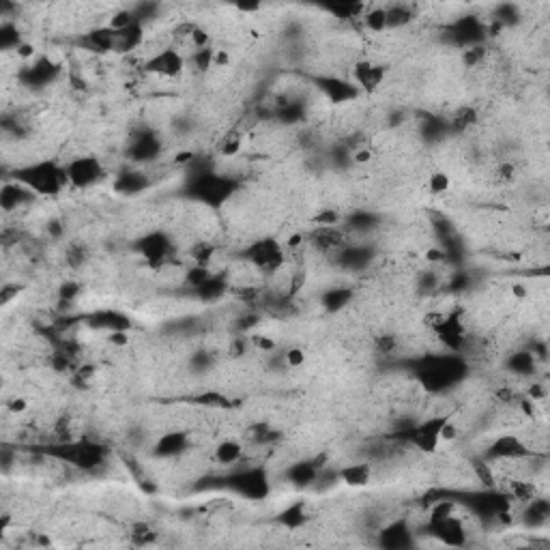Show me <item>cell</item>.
<instances>
[{"label": "cell", "mask_w": 550, "mask_h": 550, "mask_svg": "<svg viewBox=\"0 0 550 550\" xmlns=\"http://www.w3.org/2000/svg\"><path fill=\"white\" fill-rule=\"evenodd\" d=\"M486 456L492 462H516V460H525V458L533 456V450L521 436L501 434L499 438H495L490 443Z\"/></svg>", "instance_id": "cell-10"}, {"label": "cell", "mask_w": 550, "mask_h": 550, "mask_svg": "<svg viewBox=\"0 0 550 550\" xmlns=\"http://www.w3.org/2000/svg\"><path fill=\"white\" fill-rule=\"evenodd\" d=\"M131 539L138 544V546H142V544H149L155 539V531L147 525V523H133L131 527Z\"/></svg>", "instance_id": "cell-34"}, {"label": "cell", "mask_w": 550, "mask_h": 550, "mask_svg": "<svg viewBox=\"0 0 550 550\" xmlns=\"http://www.w3.org/2000/svg\"><path fill=\"white\" fill-rule=\"evenodd\" d=\"M69 187L88 189L106 177V166L97 155H78L65 163Z\"/></svg>", "instance_id": "cell-5"}, {"label": "cell", "mask_w": 550, "mask_h": 550, "mask_svg": "<svg viewBox=\"0 0 550 550\" xmlns=\"http://www.w3.org/2000/svg\"><path fill=\"white\" fill-rule=\"evenodd\" d=\"M381 535H378V544H381L383 548H408L412 544V527L408 525L406 518H400L396 523H389L387 527H383L381 531H378Z\"/></svg>", "instance_id": "cell-14"}, {"label": "cell", "mask_w": 550, "mask_h": 550, "mask_svg": "<svg viewBox=\"0 0 550 550\" xmlns=\"http://www.w3.org/2000/svg\"><path fill=\"white\" fill-rule=\"evenodd\" d=\"M5 408L7 412H13V415H20V412H26L28 410V400L24 396H13L5 402Z\"/></svg>", "instance_id": "cell-41"}, {"label": "cell", "mask_w": 550, "mask_h": 550, "mask_svg": "<svg viewBox=\"0 0 550 550\" xmlns=\"http://www.w3.org/2000/svg\"><path fill=\"white\" fill-rule=\"evenodd\" d=\"M372 475L374 469L370 462H353V464H344L337 471V481H342L349 488H365L372 481Z\"/></svg>", "instance_id": "cell-15"}, {"label": "cell", "mask_w": 550, "mask_h": 550, "mask_svg": "<svg viewBox=\"0 0 550 550\" xmlns=\"http://www.w3.org/2000/svg\"><path fill=\"white\" fill-rule=\"evenodd\" d=\"M385 76H387V69L383 65H378L374 60H357L355 67H353V82L359 86L361 93H372L376 90L385 82Z\"/></svg>", "instance_id": "cell-13"}, {"label": "cell", "mask_w": 550, "mask_h": 550, "mask_svg": "<svg viewBox=\"0 0 550 550\" xmlns=\"http://www.w3.org/2000/svg\"><path fill=\"white\" fill-rule=\"evenodd\" d=\"M450 187H452V177L443 170L432 172V175L428 177V183H426V189H428L430 196H443V194L450 192Z\"/></svg>", "instance_id": "cell-31"}, {"label": "cell", "mask_w": 550, "mask_h": 550, "mask_svg": "<svg viewBox=\"0 0 550 550\" xmlns=\"http://www.w3.org/2000/svg\"><path fill=\"white\" fill-rule=\"evenodd\" d=\"M224 293H226V280L222 278V275H213L209 282L202 284L196 290V297L202 299V301H217Z\"/></svg>", "instance_id": "cell-27"}, {"label": "cell", "mask_w": 550, "mask_h": 550, "mask_svg": "<svg viewBox=\"0 0 550 550\" xmlns=\"http://www.w3.org/2000/svg\"><path fill=\"white\" fill-rule=\"evenodd\" d=\"M187 69V56L177 50L175 46H168V48H161L159 52L151 54L147 60H145V72L147 74H153V76H159V78H179L185 74Z\"/></svg>", "instance_id": "cell-8"}, {"label": "cell", "mask_w": 550, "mask_h": 550, "mask_svg": "<svg viewBox=\"0 0 550 550\" xmlns=\"http://www.w3.org/2000/svg\"><path fill=\"white\" fill-rule=\"evenodd\" d=\"M192 159H194L192 151H183V153H179V157H175L177 163H192Z\"/></svg>", "instance_id": "cell-47"}, {"label": "cell", "mask_w": 550, "mask_h": 550, "mask_svg": "<svg viewBox=\"0 0 550 550\" xmlns=\"http://www.w3.org/2000/svg\"><path fill=\"white\" fill-rule=\"evenodd\" d=\"M438 438H441V443H456L460 438V426L456 424V420L452 415L447 417V422L443 424V428L438 432Z\"/></svg>", "instance_id": "cell-35"}, {"label": "cell", "mask_w": 550, "mask_h": 550, "mask_svg": "<svg viewBox=\"0 0 550 550\" xmlns=\"http://www.w3.org/2000/svg\"><path fill=\"white\" fill-rule=\"evenodd\" d=\"M241 135L239 133H230V135H226L224 138V142H222V155H226V157H232V155H239V151H241Z\"/></svg>", "instance_id": "cell-38"}, {"label": "cell", "mask_w": 550, "mask_h": 550, "mask_svg": "<svg viewBox=\"0 0 550 550\" xmlns=\"http://www.w3.org/2000/svg\"><path fill=\"white\" fill-rule=\"evenodd\" d=\"M486 58V48L481 46V43H475V46H469L464 48V54H462V62L471 69L479 67L481 62H484Z\"/></svg>", "instance_id": "cell-33"}, {"label": "cell", "mask_w": 550, "mask_h": 550, "mask_svg": "<svg viewBox=\"0 0 550 550\" xmlns=\"http://www.w3.org/2000/svg\"><path fill=\"white\" fill-rule=\"evenodd\" d=\"M192 445V436L187 430H168L153 443V454L157 458H179Z\"/></svg>", "instance_id": "cell-12"}, {"label": "cell", "mask_w": 550, "mask_h": 550, "mask_svg": "<svg viewBox=\"0 0 550 550\" xmlns=\"http://www.w3.org/2000/svg\"><path fill=\"white\" fill-rule=\"evenodd\" d=\"M376 349L378 353H383V355H391L396 349H398V337L394 333H383V335H378L376 340Z\"/></svg>", "instance_id": "cell-37"}, {"label": "cell", "mask_w": 550, "mask_h": 550, "mask_svg": "<svg viewBox=\"0 0 550 550\" xmlns=\"http://www.w3.org/2000/svg\"><path fill=\"white\" fill-rule=\"evenodd\" d=\"M527 286H523V284H514L511 286V295L516 297V299H527Z\"/></svg>", "instance_id": "cell-46"}, {"label": "cell", "mask_w": 550, "mask_h": 550, "mask_svg": "<svg viewBox=\"0 0 550 550\" xmlns=\"http://www.w3.org/2000/svg\"><path fill=\"white\" fill-rule=\"evenodd\" d=\"M135 250L145 258V262L155 269L161 271L170 264V256H172V241L166 232L161 230H153L145 236L138 239Z\"/></svg>", "instance_id": "cell-7"}, {"label": "cell", "mask_w": 550, "mask_h": 550, "mask_svg": "<svg viewBox=\"0 0 550 550\" xmlns=\"http://www.w3.org/2000/svg\"><path fill=\"white\" fill-rule=\"evenodd\" d=\"M250 342L254 344V349H258V351H262V353H271V351H275V340H273L271 335L258 333V335H254Z\"/></svg>", "instance_id": "cell-40"}, {"label": "cell", "mask_w": 550, "mask_h": 550, "mask_svg": "<svg viewBox=\"0 0 550 550\" xmlns=\"http://www.w3.org/2000/svg\"><path fill=\"white\" fill-rule=\"evenodd\" d=\"M15 181L24 183L37 196H56L69 187L65 166H60L52 159H41V161H34L30 166L20 168L15 172Z\"/></svg>", "instance_id": "cell-1"}, {"label": "cell", "mask_w": 550, "mask_h": 550, "mask_svg": "<svg viewBox=\"0 0 550 550\" xmlns=\"http://www.w3.org/2000/svg\"><path fill=\"white\" fill-rule=\"evenodd\" d=\"M54 456H58L65 464H72L82 471H93L106 462V447L93 441H72L58 445Z\"/></svg>", "instance_id": "cell-2"}, {"label": "cell", "mask_w": 550, "mask_h": 550, "mask_svg": "<svg viewBox=\"0 0 550 550\" xmlns=\"http://www.w3.org/2000/svg\"><path fill=\"white\" fill-rule=\"evenodd\" d=\"M88 323H90V329H101L106 333L129 331V327H131V321L123 312H116V309H97L95 314H90Z\"/></svg>", "instance_id": "cell-16"}, {"label": "cell", "mask_w": 550, "mask_h": 550, "mask_svg": "<svg viewBox=\"0 0 550 550\" xmlns=\"http://www.w3.org/2000/svg\"><path fill=\"white\" fill-rule=\"evenodd\" d=\"M246 260L269 275H275L284 264H286V250L280 241L275 239H258L254 243L248 246L246 250Z\"/></svg>", "instance_id": "cell-4"}, {"label": "cell", "mask_w": 550, "mask_h": 550, "mask_svg": "<svg viewBox=\"0 0 550 550\" xmlns=\"http://www.w3.org/2000/svg\"><path fill=\"white\" fill-rule=\"evenodd\" d=\"M147 185H149L147 175L145 172H138V170H125L116 179V189L121 194H138V192H142Z\"/></svg>", "instance_id": "cell-23"}, {"label": "cell", "mask_w": 550, "mask_h": 550, "mask_svg": "<svg viewBox=\"0 0 550 550\" xmlns=\"http://www.w3.org/2000/svg\"><path fill=\"white\" fill-rule=\"evenodd\" d=\"M321 475V469L314 464V460H303V462H295L288 467L286 471V479L295 488H309L316 484V479Z\"/></svg>", "instance_id": "cell-18"}, {"label": "cell", "mask_w": 550, "mask_h": 550, "mask_svg": "<svg viewBox=\"0 0 550 550\" xmlns=\"http://www.w3.org/2000/svg\"><path fill=\"white\" fill-rule=\"evenodd\" d=\"M86 46L93 52H114V43H116V30H112L110 26H101V28H93L86 32L84 37Z\"/></svg>", "instance_id": "cell-22"}, {"label": "cell", "mask_w": 550, "mask_h": 550, "mask_svg": "<svg viewBox=\"0 0 550 550\" xmlns=\"http://www.w3.org/2000/svg\"><path fill=\"white\" fill-rule=\"evenodd\" d=\"M213 269L211 267H200V264H192L187 271H185V284H189L194 290H198L202 284H206L211 278H213Z\"/></svg>", "instance_id": "cell-30"}, {"label": "cell", "mask_w": 550, "mask_h": 550, "mask_svg": "<svg viewBox=\"0 0 550 550\" xmlns=\"http://www.w3.org/2000/svg\"><path fill=\"white\" fill-rule=\"evenodd\" d=\"M213 52H215L213 46L192 52V54L187 56V67L192 65L194 72H200V74L209 72V69H213Z\"/></svg>", "instance_id": "cell-28"}, {"label": "cell", "mask_w": 550, "mask_h": 550, "mask_svg": "<svg viewBox=\"0 0 550 550\" xmlns=\"http://www.w3.org/2000/svg\"><path fill=\"white\" fill-rule=\"evenodd\" d=\"M228 486L250 501H260L271 495V477L262 467H243L228 477Z\"/></svg>", "instance_id": "cell-3"}, {"label": "cell", "mask_w": 550, "mask_h": 550, "mask_svg": "<svg viewBox=\"0 0 550 550\" xmlns=\"http://www.w3.org/2000/svg\"><path fill=\"white\" fill-rule=\"evenodd\" d=\"M282 361H284L286 368H293V370H295V368H301V365L307 361V357H305V351H303L301 347H290V349H286Z\"/></svg>", "instance_id": "cell-36"}, {"label": "cell", "mask_w": 550, "mask_h": 550, "mask_svg": "<svg viewBox=\"0 0 550 550\" xmlns=\"http://www.w3.org/2000/svg\"><path fill=\"white\" fill-rule=\"evenodd\" d=\"M34 198H37V194H34L32 189H28V187H26L24 183H20V181L7 183V185L3 187V194H0V202H3V209H5L7 213L20 209V206L30 204Z\"/></svg>", "instance_id": "cell-17"}, {"label": "cell", "mask_w": 550, "mask_h": 550, "mask_svg": "<svg viewBox=\"0 0 550 550\" xmlns=\"http://www.w3.org/2000/svg\"><path fill=\"white\" fill-rule=\"evenodd\" d=\"M80 290H82V286H80L76 280H69V282H62V284H60L58 297H60V301H74V299L80 295Z\"/></svg>", "instance_id": "cell-39"}, {"label": "cell", "mask_w": 550, "mask_h": 550, "mask_svg": "<svg viewBox=\"0 0 550 550\" xmlns=\"http://www.w3.org/2000/svg\"><path fill=\"white\" fill-rule=\"evenodd\" d=\"M363 20V26L378 34V32H385L387 30V11L385 7H374V9H365V13L361 15Z\"/></svg>", "instance_id": "cell-26"}, {"label": "cell", "mask_w": 550, "mask_h": 550, "mask_svg": "<svg viewBox=\"0 0 550 550\" xmlns=\"http://www.w3.org/2000/svg\"><path fill=\"white\" fill-rule=\"evenodd\" d=\"M447 417H450V412H438V415H430L424 422L412 424L406 430L408 443L415 447V450L424 452V454H434L438 450V445H441L438 432H441L443 424L447 422Z\"/></svg>", "instance_id": "cell-6"}, {"label": "cell", "mask_w": 550, "mask_h": 550, "mask_svg": "<svg viewBox=\"0 0 550 550\" xmlns=\"http://www.w3.org/2000/svg\"><path fill=\"white\" fill-rule=\"evenodd\" d=\"M353 293L349 288H331L323 295V307L327 312H340L344 309V305H349Z\"/></svg>", "instance_id": "cell-25"}, {"label": "cell", "mask_w": 550, "mask_h": 550, "mask_svg": "<svg viewBox=\"0 0 550 550\" xmlns=\"http://www.w3.org/2000/svg\"><path fill=\"white\" fill-rule=\"evenodd\" d=\"M189 260L192 264H200V267H211L213 258H215V248L211 243H206V241H200L196 243L192 250H189Z\"/></svg>", "instance_id": "cell-32"}, {"label": "cell", "mask_w": 550, "mask_h": 550, "mask_svg": "<svg viewBox=\"0 0 550 550\" xmlns=\"http://www.w3.org/2000/svg\"><path fill=\"white\" fill-rule=\"evenodd\" d=\"M387 11V28H402L412 22V9L408 5H391Z\"/></svg>", "instance_id": "cell-29"}, {"label": "cell", "mask_w": 550, "mask_h": 550, "mask_svg": "<svg viewBox=\"0 0 550 550\" xmlns=\"http://www.w3.org/2000/svg\"><path fill=\"white\" fill-rule=\"evenodd\" d=\"M314 84L321 90V95L329 103H333V106L353 103L363 95L353 80H344V78H337V76H321V78L314 80Z\"/></svg>", "instance_id": "cell-9"}, {"label": "cell", "mask_w": 550, "mask_h": 550, "mask_svg": "<svg viewBox=\"0 0 550 550\" xmlns=\"http://www.w3.org/2000/svg\"><path fill=\"white\" fill-rule=\"evenodd\" d=\"M106 340L112 344V347H127L129 344V331H112V333H106Z\"/></svg>", "instance_id": "cell-43"}, {"label": "cell", "mask_w": 550, "mask_h": 550, "mask_svg": "<svg viewBox=\"0 0 550 550\" xmlns=\"http://www.w3.org/2000/svg\"><path fill=\"white\" fill-rule=\"evenodd\" d=\"M428 531L445 546L458 548V546L467 544V527H464L462 518L456 511L450 514V516H445V518L428 523Z\"/></svg>", "instance_id": "cell-11"}, {"label": "cell", "mask_w": 550, "mask_h": 550, "mask_svg": "<svg viewBox=\"0 0 550 550\" xmlns=\"http://www.w3.org/2000/svg\"><path fill=\"white\" fill-rule=\"evenodd\" d=\"M246 456V447L236 438H224L215 445L213 460L222 467H236Z\"/></svg>", "instance_id": "cell-20"}, {"label": "cell", "mask_w": 550, "mask_h": 550, "mask_svg": "<svg viewBox=\"0 0 550 550\" xmlns=\"http://www.w3.org/2000/svg\"><path fill=\"white\" fill-rule=\"evenodd\" d=\"M230 65V52L228 50H215L213 52V67L226 69Z\"/></svg>", "instance_id": "cell-44"}, {"label": "cell", "mask_w": 550, "mask_h": 550, "mask_svg": "<svg viewBox=\"0 0 550 550\" xmlns=\"http://www.w3.org/2000/svg\"><path fill=\"white\" fill-rule=\"evenodd\" d=\"M351 159H353L355 163H359V166H365V163H370V161L374 159V151H372L370 147H359V149L353 151Z\"/></svg>", "instance_id": "cell-42"}, {"label": "cell", "mask_w": 550, "mask_h": 550, "mask_svg": "<svg viewBox=\"0 0 550 550\" xmlns=\"http://www.w3.org/2000/svg\"><path fill=\"white\" fill-rule=\"evenodd\" d=\"M535 365H537V359L533 357L531 351H518L507 359V370L516 376H523V378L531 376L535 372Z\"/></svg>", "instance_id": "cell-24"}, {"label": "cell", "mask_w": 550, "mask_h": 550, "mask_svg": "<svg viewBox=\"0 0 550 550\" xmlns=\"http://www.w3.org/2000/svg\"><path fill=\"white\" fill-rule=\"evenodd\" d=\"M278 523L288 529V531H297L301 527H305L309 523V511H307V503L305 501H295L290 505H286L280 514H278Z\"/></svg>", "instance_id": "cell-21"}, {"label": "cell", "mask_w": 550, "mask_h": 550, "mask_svg": "<svg viewBox=\"0 0 550 550\" xmlns=\"http://www.w3.org/2000/svg\"><path fill=\"white\" fill-rule=\"evenodd\" d=\"M514 172H516V168H514L511 163H503V166L499 168V177L505 179V181H509V179H514Z\"/></svg>", "instance_id": "cell-45"}, {"label": "cell", "mask_w": 550, "mask_h": 550, "mask_svg": "<svg viewBox=\"0 0 550 550\" xmlns=\"http://www.w3.org/2000/svg\"><path fill=\"white\" fill-rule=\"evenodd\" d=\"M161 151V142L159 138H155L153 133H140L138 138L131 140V147H129V157L133 161H151L153 157H157Z\"/></svg>", "instance_id": "cell-19"}]
</instances>
